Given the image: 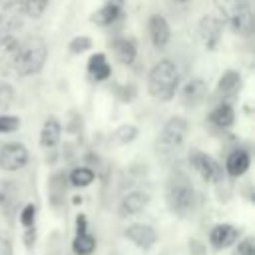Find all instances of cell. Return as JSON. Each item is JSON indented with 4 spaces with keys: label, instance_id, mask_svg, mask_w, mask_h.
<instances>
[{
    "label": "cell",
    "instance_id": "obj_1",
    "mask_svg": "<svg viewBox=\"0 0 255 255\" xmlns=\"http://www.w3.org/2000/svg\"><path fill=\"white\" fill-rule=\"evenodd\" d=\"M179 88V70L171 60H159L147 74V92L151 98L167 102Z\"/></svg>",
    "mask_w": 255,
    "mask_h": 255
},
{
    "label": "cell",
    "instance_id": "obj_2",
    "mask_svg": "<svg viewBox=\"0 0 255 255\" xmlns=\"http://www.w3.org/2000/svg\"><path fill=\"white\" fill-rule=\"evenodd\" d=\"M165 201H167V207L179 215V217H185L193 211L195 207V191L187 179V175L183 173H173L165 185Z\"/></svg>",
    "mask_w": 255,
    "mask_h": 255
},
{
    "label": "cell",
    "instance_id": "obj_3",
    "mask_svg": "<svg viewBox=\"0 0 255 255\" xmlns=\"http://www.w3.org/2000/svg\"><path fill=\"white\" fill-rule=\"evenodd\" d=\"M46 58H48V48H46L44 40H40L36 36L28 38L26 42H20V50H18V56L14 62V72L20 78L34 76L44 68Z\"/></svg>",
    "mask_w": 255,
    "mask_h": 255
},
{
    "label": "cell",
    "instance_id": "obj_4",
    "mask_svg": "<svg viewBox=\"0 0 255 255\" xmlns=\"http://www.w3.org/2000/svg\"><path fill=\"white\" fill-rule=\"evenodd\" d=\"M213 4L235 32H247L251 28V10L247 0H213Z\"/></svg>",
    "mask_w": 255,
    "mask_h": 255
},
{
    "label": "cell",
    "instance_id": "obj_5",
    "mask_svg": "<svg viewBox=\"0 0 255 255\" xmlns=\"http://www.w3.org/2000/svg\"><path fill=\"white\" fill-rule=\"evenodd\" d=\"M187 129H189V124L185 118L181 116H173L165 122L161 133H159V141L157 145L167 153V151H173L177 149L183 141H185V135H187Z\"/></svg>",
    "mask_w": 255,
    "mask_h": 255
},
{
    "label": "cell",
    "instance_id": "obj_6",
    "mask_svg": "<svg viewBox=\"0 0 255 255\" xmlns=\"http://www.w3.org/2000/svg\"><path fill=\"white\" fill-rule=\"evenodd\" d=\"M26 12L22 0H6L0 8V38L14 36L24 24Z\"/></svg>",
    "mask_w": 255,
    "mask_h": 255
},
{
    "label": "cell",
    "instance_id": "obj_7",
    "mask_svg": "<svg viewBox=\"0 0 255 255\" xmlns=\"http://www.w3.org/2000/svg\"><path fill=\"white\" fill-rule=\"evenodd\" d=\"M189 165L199 173V177L203 181H219L221 175H223L219 163L211 155L203 153L201 149H191V153H189Z\"/></svg>",
    "mask_w": 255,
    "mask_h": 255
},
{
    "label": "cell",
    "instance_id": "obj_8",
    "mask_svg": "<svg viewBox=\"0 0 255 255\" xmlns=\"http://www.w3.org/2000/svg\"><path fill=\"white\" fill-rule=\"evenodd\" d=\"M28 163V149L20 141H10L0 147V167L4 171H18Z\"/></svg>",
    "mask_w": 255,
    "mask_h": 255
},
{
    "label": "cell",
    "instance_id": "obj_9",
    "mask_svg": "<svg viewBox=\"0 0 255 255\" xmlns=\"http://www.w3.org/2000/svg\"><path fill=\"white\" fill-rule=\"evenodd\" d=\"M221 32H223V20L215 18V16H203L199 20L197 26V36L201 40V44L207 50H215L219 40H221Z\"/></svg>",
    "mask_w": 255,
    "mask_h": 255
},
{
    "label": "cell",
    "instance_id": "obj_10",
    "mask_svg": "<svg viewBox=\"0 0 255 255\" xmlns=\"http://www.w3.org/2000/svg\"><path fill=\"white\" fill-rule=\"evenodd\" d=\"M124 237L129 239L131 243H135L143 251L151 249V245L157 241L155 229L151 225H147V223H131V225H128L124 229Z\"/></svg>",
    "mask_w": 255,
    "mask_h": 255
},
{
    "label": "cell",
    "instance_id": "obj_11",
    "mask_svg": "<svg viewBox=\"0 0 255 255\" xmlns=\"http://www.w3.org/2000/svg\"><path fill=\"white\" fill-rule=\"evenodd\" d=\"M147 34H149V40L155 48H159V50L165 48L169 38H171V30H169L167 20L161 14H151L147 20Z\"/></svg>",
    "mask_w": 255,
    "mask_h": 255
},
{
    "label": "cell",
    "instance_id": "obj_12",
    "mask_svg": "<svg viewBox=\"0 0 255 255\" xmlns=\"http://www.w3.org/2000/svg\"><path fill=\"white\" fill-rule=\"evenodd\" d=\"M20 203V187L12 179H2L0 181V209L6 215H12Z\"/></svg>",
    "mask_w": 255,
    "mask_h": 255
},
{
    "label": "cell",
    "instance_id": "obj_13",
    "mask_svg": "<svg viewBox=\"0 0 255 255\" xmlns=\"http://www.w3.org/2000/svg\"><path fill=\"white\" fill-rule=\"evenodd\" d=\"M18 50H20V40L16 36L0 38V74H8L14 70Z\"/></svg>",
    "mask_w": 255,
    "mask_h": 255
},
{
    "label": "cell",
    "instance_id": "obj_14",
    "mask_svg": "<svg viewBox=\"0 0 255 255\" xmlns=\"http://www.w3.org/2000/svg\"><path fill=\"white\" fill-rule=\"evenodd\" d=\"M239 239V229L229 225V223H219L211 229L209 233V243L215 247V249H225V247H231L235 241Z\"/></svg>",
    "mask_w": 255,
    "mask_h": 255
},
{
    "label": "cell",
    "instance_id": "obj_15",
    "mask_svg": "<svg viewBox=\"0 0 255 255\" xmlns=\"http://www.w3.org/2000/svg\"><path fill=\"white\" fill-rule=\"evenodd\" d=\"M205 94H207V84L203 80H199V78L189 80L181 88V104L189 106V108H195L205 100Z\"/></svg>",
    "mask_w": 255,
    "mask_h": 255
},
{
    "label": "cell",
    "instance_id": "obj_16",
    "mask_svg": "<svg viewBox=\"0 0 255 255\" xmlns=\"http://www.w3.org/2000/svg\"><path fill=\"white\" fill-rule=\"evenodd\" d=\"M149 203V195L145 191H129L122 203H120V217H129V215H135L139 211L145 209V205Z\"/></svg>",
    "mask_w": 255,
    "mask_h": 255
},
{
    "label": "cell",
    "instance_id": "obj_17",
    "mask_svg": "<svg viewBox=\"0 0 255 255\" xmlns=\"http://www.w3.org/2000/svg\"><path fill=\"white\" fill-rule=\"evenodd\" d=\"M88 74L96 82H104V80H108L112 76V66H110V62H108L104 52H96L94 56H90V60H88Z\"/></svg>",
    "mask_w": 255,
    "mask_h": 255
},
{
    "label": "cell",
    "instance_id": "obj_18",
    "mask_svg": "<svg viewBox=\"0 0 255 255\" xmlns=\"http://www.w3.org/2000/svg\"><path fill=\"white\" fill-rule=\"evenodd\" d=\"M249 165H251V157H249V153H247L245 149H235V151H231L229 157H227V161H225V169H227V173H229L231 177L243 175V173L249 169Z\"/></svg>",
    "mask_w": 255,
    "mask_h": 255
},
{
    "label": "cell",
    "instance_id": "obj_19",
    "mask_svg": "<svg viewBox=\"0 0 255 255\" xmlns=\"http://www.w3.org/2000/svg\"><path fill=\"white\" fill-rule=\"evenodd\" d=\"M66 187H68V177L66 173L58 171L50 177L48 181V197H50V203L54 207H60L64 203V197H66Z\"/></svg>",
    "mask_w": 255,
    "mask_h": 255
},
{
    "label": "cell",
    "instance_id": "obj_20",
    "mask_svg": "<svg viewBox=\"0 0 255 255\" xmlns=\"http://www.w3.org/2000/svg\"><path fill=\"white\" fill-rule=\"evenodd\" d=\"M112 48H114V54L120 64H126V66L133 64V60L137 56V46H135L133 38H118V40H114Z\"/></svg>",
    "mask_w": 255,
    "mask_h": 255
},
{
    "label": "cell",
    "instance_id": "obj_21",
    "mask_svg": "<svg viewBox=\"0 0 255 255\" xmlns=\"http://www.w3.org/2000/svg\"><path fill=\"white\" fill-rule=\"evenodd\" d=\"M241 90V76L235 70H227L219 82H217V96L221 98H233Z\"/></svg>",
    "mask_w": 255,
    "mask_h": 255
},
{
    "label": "cell",
    "instance_id": "obj_22",
    "mask_svg": "<svg viewBox=\"0 0 255 255\" xmlns=\"http://www.w3.org/2000/svg\"><path fill=\"white\" fill-rule=\"evenodd\" d=\"M60 133H62V128H60V122L56 118H48L40 129V145L44 149H52L58 141H60Z\"/></svg>",
    "mask_w": 255,
    "mask_h": 255
},
{
    "label": "cell",
    "instance_id": "obj_23",
    "mask_svg": "<svg viewBox=\"0 0 255 255\" xmlns=\"http://www.w3.org/2000/svg\"><path fill=\"white\" fill-rule=\"evenodd\" d=\"M120 16H122V6H120V2H108V4H104L98 12L92 14V22H96L98 26H110V24H114Z\"/></svg>",
    "mask_w": 255,
    "mask_h": 255
},
{
    "label": "cell",
    "instance_id": "obj_24",
    "mask_svg": "<svg viewBox=\"0 0 255 255\" xmlns=\"http://www.w3.org/2000/svg\"><path fill=\"white\" fill-rule=\"evenodd\" d=\"M209 120H211V124L217 126V128H231L233 122H235V110H233L231 104L221 102L217 108L211 110Z\"/></svg>",
    "mask_w": 255,
    "mask_h": 255
},
{
    "label": "cell",
    "instance_id": "obj_25",
    "mask_svg": "<svg viewBox=\"0 0 255 255\" xmlns=\"http://www.w3.org/2000/svg\"><path fill=\"white\" fill-rule=\"evenodd\" d=\"M72 249L76 255H92L96 251V237L90 231L76 233V237L72 241Z\"/></svg>",
    "mask_w": 255,
    "mask_h": 255
},
{
    "label": "cell",
    "instance_id": "obj_26",
    "mask_svg": "<svg viewBox=\"0 0 255 255\" xmlns=\"http://www.w3.org/2000/svg\"><path fill=\"white\" fill-rule=\"evenodd\" d=\"M94 177H96V173L90 167H76L70 173V183L74 187H88L94 181Z\"/></svg>",
    "mask_w": 255,
    "mask_h": 255
},
{
    "label": "cell",
    "instance_id": "obj_27",
    "mask_svg": "<svg viewBox=\"0 0 255 255\" xmlns=\"http://www.w3.org/2000/svg\"><path fill=\"white\" fill-rule=\"evenodd\" d=\"M135 137H137V128H135V126H129V124L120 126V128L114 131V141L120 143V145H126V143H129V141H133Z\"/></svg>",
    "mask_w": 255,
    "mask_h": 255
},
{
    "label": "cell",
    "instance_id": "obj_28",
    "mask_svg": "<svg viewBox=\"0 0 255 255\" xmlns=\"http://www.w3.org/2000/svg\"><path fill=\"white\" fill-rule=\"evenodd\" d=\"M22 4H24L26 16H30V18H40V16L46 12L50 0H22Z\"/></svg>",
    "mask_w": 255,
    "mask_h": 255
},
{
    "label": "cell",
    "instance_id": "obj_29",
    "mask_svg": "<svg viewBox=\"0 0 255 255\" xmlns=\"http://www.w3.org/2000/svg\"><path fill=\"white\" fill-rule=\"evenodd\" d=\"M12 102H14V88L8 82L0 80V114L4 110H8L12 106Z\"/></svg>",
    "mask_w": 255,
    "mask_h": 255
},
{
    "label": "cell",
    "instance_id": "obj_30",
    "mask_svg": "<svg viewBox=\"0 0 255 255\" xmlns=\"http://www.w3.org/2000/svg\"><path fill=\"white\" fill-rule=\"evenodd\" d=\"M90 48H92V38L90 36H76V38L70 40V46H68L70 54H82Z\"/></svg>",
    "mask_w": 255,
    "mask_h": 255
},
{
    "label": "cell",
    "instance_id": "obj_31",
    "mask_svg": "<svg viewBox=\"0 0 255 255\" xmlns=\"http://www.w3.org/2000/svg\"><path fill=\"white\" fill-rule=\"evenodd\" d=\"M18 128H20V118L18 116L0 114V133H12Z\"/></svg>",
    "mask_w": 255,
    "mask_h": 255
},
{
    "label": "cell",
    "instance_id": "obj_32",
    "mask_svg": "<svg viewBox=\"0 0 255 255\" xmlns=\"http://www.w3.org/2000/svg\"><path fill=\"white\" fill-rule=\"evenodd\" d=\"M34 219H36V205L34 203H26L20 211V223L24 227H30L34 225Z\"/></svg>",
    "mask_w": 255,
    "mask_h": 255
},
{
    "label": "cell",
    "instance_id": "obj_33",
    "mask_svg": "<svg viewBox=\"0 0 255 255\" xmlns=\"http://www.w3.org/2000/svg\"><path fill=\"white\" fill-rule=\"evenodd\" d=\"M235 255H255V241H253V237L243 239V241L239 243Z\"/></svg>",
    "mask_w": 255,
    "mask_h": 255
},
{
    "label": "cell",
    "instance_id": "obj_34",
    "mask_svg": "<svg viewBox=\"0 0 255 255\" xmlns=\"http://www.w3.org/2000/svg\"><path fill=\"white\" fill-rule=\"evenodd\" d=\"M120 98H122L124 102H129V100H133V98H135V88H133L131 84H129V86H124V90H122Z\"/></svg>",
    "mask_w": 255,
    "mask_h": 255
},
{
    "label": "cell",
    "instance_id": "obj_35",
    "mask_svg": "<svg viewBox=\"0 0 255 255\" xmlns=\"http://www.w3.org/2000/svg\"><path fill=\"white\" fill-rule=\"evenodd\" d=\"M84 231H88V219L84 213H80L76 217V233H84Z\"/></svg>",
    "mask_w": 255,
    "mask_h": 255
},
{
    "label": "cell",
    "instance_id": "obj_36",
    "mask_svg": "<svg viewBox=\"0 0 255 255\" xmlns=\"http://www.w3.org/2000/svg\"><path fill=\"white\" fill-rule=\"evenodd\" d=\"M34 241H36V227H34V225H30V227L26 229V235H24V243H26L28 247H32V245H34Z\"/></svg>",
    "mask_w": 255,
    "mask_h": 255
},
{
    "label": "cell",
    "instance_id": "obj_37",
    "mask_svg": "<svg viewBox=\"0 0 255 255\" xmlns=\"http://www.w3.org/2000/svg\"><path fill=\"white\" fill-rule=\"evenodd\" d=\"M0 255H12V243L6 237H0Z\"/></svg>",
    "mask_w": 255,
    "mask_h": 255
},
{
    "label": "cell",
    "instance_id": "obj_38",
    "mask_svg": "<svg viewBox=\"0 0 255 255\" xmlns=\"http://www.w3.org/2000/svg\"><path fill=\"white\" fill-rule=\"evenodd\" d=\"M171 2H173V4H177V6H185L189 0H171Z\"/></svg>",
    "mask_w": 255,
    "mask_h": 255
},
{
    "label": "cell",
    "instance_id": "obj_39",
    "mask_svg": "<svg viewBox=\"0 0 255 255\" xmlns=\"http://www.w3.org/2000/svg\"><path fill=\"white\" fill-rule=\"evenodd\" d=\"M4 2H6V0H0V6H2V4H4Z\"/></svg>",
    "mask_w": 255,
    "mask_h": 255
}]
</instances>
